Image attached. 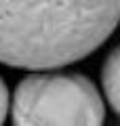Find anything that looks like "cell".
Here are the masks:
<instances>
[{"instance_id":"cell-3","label":"cell","mask_w":120,"mask_h":126,"mask_svg":"<svg viewBox=\"0 0 120 126\" xmlns=\"http://www.w3.org/2000/svg\"><path fill=\"white\" fill-rule=\"evenodd\" d=\"M101 88L112 111L120 118V44L110 50L101 67Z\"/></svg>"},{"instance_id":"cell-4","label":"cell","mask_w":120,"mask_h":126,"mask_svg":"<svg viewBox=\"0 0 120 126\" xmlns=\"http://www.w3.org/2000/svg\"><path fill=\"white\" fill-rule=\"evenodd\" d=\"M9 107H11V97H9V88H6L4 80L0 78V124H4L6 116H9Z\"/></svg>"},{"instance_id":"cell-1","label":"cell","mask_w":120,"mask_h":126,"mask_svg":"<svg viewBox=\"0 0 120 126\" xmlns=\"http://www.w3.org/2000/svg\"><path fill=\"white\" fill-rule=\"evenodd\" d=\"M120 23V0H0V63L59 69L86 59Z\"/></svg>"},{"instance_id":"cell-2","label":"cell","mask_w":120,"mask_h":126,"mask_svg":"<svg viewBox=\"0 0 120 126\" xmlns=\"http://www.w3.org/2000/svg\"><path fill=\"white\" fill-rule=\"evenodd\" d=\"M9 116L17 126H99L105 103L82 74L36 69L17 84Z\"/></svg>"}]
</instances>
